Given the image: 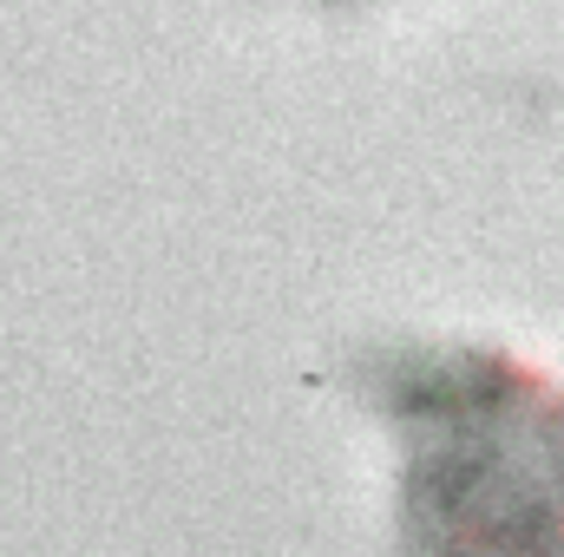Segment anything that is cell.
<instances>
[{
  "mask_svg": "<svg viewBox=\"0 0 564 557\" xmlns=\"http://www.w3.org/2000/svg\"><path fill=\"white\" fill-rule=\"evenodd\" d=\"M361 387L401 439V557H564V387L499 348H381Z\"/></svg>",
  "mask_w": 564,
  "mask_h": 557,
  "instance_id": "1",
  "label": "cell"
}]
</instances>
